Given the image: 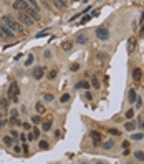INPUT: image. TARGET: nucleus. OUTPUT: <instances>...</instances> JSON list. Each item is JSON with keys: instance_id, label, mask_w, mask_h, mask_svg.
Wrapping results in <instances>:
<instances>
[{"instance_id": "nucleus-25", "label": "nucleus", "mask_w": 144, "mask_h": 164, "mask_svg": "<svg viewBox=\"0 0 144 164\" xmlns=\"http://www.w3.org/2000/svg\"><path fill=\"white\" fill-rule=\"evenodd\" d=\"M144 133H131V141H143Z\"/></svg>"}, {"instance_id": "nucleus-35", "label": "nucleus", "mask_w": 144, "mask_h": 164, "mask_svg": "<svg viewBox=\"0 0 144 164\" xmlns=\"http://www.w3.org/2000/svg\"><path fill=\"white\" fill-rule=\"evenodd\" d=\"M8 123L12 124V126H22V121L18 118H12L10 116V119H8Z\"/></svg>"}, {"instance_id": "nucleus-32", "label": "nucleus", "mask_w": 144, "mask_h": 164, "mask_svg": "<svg viewBox=\"0 0 144 164\" xmlns=\"http://www.w3.org/2000/svg\"><path fill=\"white\" fill-rule=\"evenodd\" d=\"M22 128H23V131H31L33 124H31V121H23L22 123Z\"/></svg>"}, {"instance_id": "nucleus-44", "label": "nucleus", "mask_w": 144, "mask_h": 164, "mask_svg": "<svg viewBox=\"0 0 144 164\" xmlns=\"http://www.w3.org/2000/svg\"><path fill=\"white\" fill-rule=\"evenodd\" d=\"M18 141H20V143L27 141V133H20V134H18Z\"/></svg>"}, {"instance_id": "nucleus-40", "label": "nucleus", "mask_w": 144, "mask_h": 164, "mask_svg": "<svg viewBox=\"0 0 144 164\" xmlns=\"http://www.w3.org/2000/svg\"><path fill=\"white\" fill-rule=\"evenodd\" d=\"M10 116H12V118H18V116H20V113H18V109H17V108H12V109H10Z\"/></svg>"}, {"instance_id": "nucleus-5", "label": "nucleus", "mask_w": 144, "mask_h": 164, "mask_svg": "<svg viewBox=\"0 0 144 164\" xmlns=\"http://www.w3.org/2000/svg\"><path fill=\"white\" fill-rule=\"evenodd\" d=\"M45 73H46V67H45V65H41V67H35V68H33L31 76H33V80L40 81V80H43V78H45Z\"/></svg>"}, {"instance_id": "nucleus-42", "label": "nucleus", "mask_w": 144, "mask_h": 164, "mask_svg": "<svg viewBox=\"0 0 144 164\" xmlns=\"http://www.w3.org/2000/svg\"><path fill=\"white\" fill-rule=\"evenodd\" d=\"M85 100H86V101H91L93 100V93L89 91V90H86V93H85Z\"/></svg>"}, {"instance_id": "nucleus-29", "label": "nucleus", "mask_w": 144, "mask_h": 164, "mask_svg": "<svg viewBox=\"0 0 144 164\" xmlns=\"http://www.w3.org/2000/svg\"><path fill=\"white\" fill-rule=\"evenodd\" d=\"M8 101H10L8 98H0V108H2V109H8V106H10Z\"/></svg>"}, {"instance_id": "nucleus-14", "label": "nucleus", "mask_w": 144, "mask_h": 164, "mask_svg": "<svg viewBox=\"0 0 144 164\" xmlns=\"http://www.w3.org/2000/svg\"><path fill=\"white\" fill-rule=\"evenodd\" d=\"M53 5L57 7V8H60V10H65V8H68V2L66 0H52Z\"/></svg>"}, {"instance_id": "nucleus-18", "label": "nucleus", "mask_w": 144, "mask_h": 164, "mask_svg": "<svg viewBox=\"0 0 144 164\" xmlns=\"http://www.w3.org/2000/svg\"><path fill=\"white\" fill-rule=\"evenodd\" d=\"M101 148H103L104 151H111V149L114 148V141H113V139H108V141H104V143H101Z\"/></svg>"}, {"instance_id": "nucleus-10", "label": "nucleus", "mask_w": 144, "mask_h": 164, "mask_svg": "<svg viewBox=\"0 0 144 164\" xmlns=\"http://www.w3.org/2000/svg\"><path fill=\"white\" fill-rule=\"evenodd\" d=\"M53 126V119H46V121H41V133H50Z\"/></svg>"}, {"instance_id": "nucleus-3", "label": "nucleus", "mask_w": 144, "mask_h": 164, "mask_svg": "<svg viewBox=\"0 0 144 164\" xmlns=\"http://www.w3.org/2000/svg\"><path fill=\"white\" fill-rule=\"evenodd\" d=\"M94 36H96L99 41H108L109 40V28L106 25L96 27V30H94Z\"/></svg>"}, {"instance_id": "nucleus-1", "label": "nucleus", "mask_w": 144, "mask_h": 164, "mask_svg": "<svg viewBox=\"0 0 144 164\" xmlns=\"http://www.w3.org/2000/svg\"><path fill=\"white\" fill-rule=\"evenodd\" d=\"M0 20H2V23H5L10 30L15 32V33H23V32H25V27L22 25L17 18H13L12 15H2L0 17Z\"/></svg>"}, {"instance_id": "nucleus-53", "label": "nucleus", "mask_w": 144, "mask_h": 164, "mask_svg": "<svg viewBox=\"0 0 144 164\" xmlns=\"http://www.w3.org/2000/svg\"><path fill=\"white\" fill-rule=\"evenodd\" d=\"M141 128H143V129H144V121H143V124H141Z\"/></svg>"}, {"instance_id": "nucleus-22", "label": "nucleus", "mask_w": 144, "mask_h": 164, "mask_svg": "<svg viewBox=\"0 0 144 164\" xmlns=\"http://www.w3.org/2000/svg\"><path fill=\"white\" fill-rule=\"evenodd\" d=\"M35 111H36L38 114H43V113L46 111L45 104H43V103H40V101H38V103H35Z\"/></svg>"}, {"instance_id": "nucleus-34", "label": "nucleus", "mask_w": 144, "mask_h": 164, "mask_svg": "<svg viewBox=\"0 0 144 164\" xmlns=\"http://www.w3.org/2000/svg\"><path fill=\"white\" fill-rule=\"evenodd\" d=\"M89 85H91V86L94 88V90H99V81H98V78H96V76H93V78H91Z\"/></svg>"}, {"instance_id": "nucleus-11", "label": "nucleus", "mask_w": 144, "mask_h": 164, "mask_svg": "<svg viewBox=\"0 0 144 164\" xmlns=\"http://www.w3.org/2000/svg\"><path fill=\"white\" fill-rule=\"evenodd\" d=\"M136 128H138V123H136L134 119H128V121H126V124H124V129H126V131H129V133L136 131Z\"/></svg>"}, {"instance_id": "nucleus-48", "label": "nucleus", "mask_w": 144, "mask_h": 164, "mask_svg": "<svg viewBox=\"0 0 144 164\" xmlns=\"http://www.w3.org/2000/svg\"><path fill=\"white\" fill-rule=\"evenodd\" d=\"M121 146H123L124 149H128L129 146H131V141H123V144H121Z\"/></svg>"}, {"instance_id": "nucleus-37", "label": "nucleus", "mask_w": 144, "mask_h": 164, "mask_svg": "<svg viewBox=\"0 0 144 164\" xmlns=\"http://www.w3.org/2000/svg\"><path fill=\"white\" fill-rule=\"evenodd\" d=\"M134 104H136V109H141L143 108V98H136V101H134Z\"/></svg>"}, {"instance_id": "nucleus-13", "label": "nucleus", "mask_w": 144, "mask_h": 164, "mask_svg": "<svg viewBox=\"0 0 144 164\" xmlns=\"http://www.w3.org/2000/svg\"><path fill=\"white\" fill-rule=\"evenodd\" d=\"M136 98H138V91H136L134 88H129V91H128V103H129V104H134Z\"/></svg>"}, {"instance_id": "nucleus-41", "label": "nucleus", "mask_w": 144, "mask_h": 164, "mask_svg": "<svg viewBox=\"0 0 144 164\" xmlns=\"http://www.w3.org/2000/svg\"><path fill=\"white\" fill-rule=\"evenodd\" d=\"M36 139V136L33 133H31V131H27V141H35Z\"/></svg>"}, {"instance_id": "nucleus-31", "label": "nucleus", "mask_w": 144, "mask_h": 164, "mask_svg": "<svg viewBox=\"0 0 144 164\" xmlns=\"http://www.w3.org/2000/svg\"><path fill=\"white\" fill-rule=\"evenodd\" d=\"M22 153L25 154V156H28V154H30V146L27 144V141H23V143H22Z\"/></svg>"}, {"instance_id": "nucleus-2", "label": "nucleus", "mask_w": 144, "mask_h": 164, "mask_svg": "<svg viewBox=\"0 0 144 164\" xmlns=\"http://www.w3.org/2000/svg\"><path fill=\"white\" fill-rule=\"evenodd\" d=\"M18 96H20V85H18V81L13 80V81L10 83V86H8L7 98H8L12 103H18Z\"/></svg>"}, {"instance_id": "nucleus-33", "label": "nucleus", "mask_w": 144, "mask_h": 164, "mask_svg": "<svg viewBox=\"0 0 144 164\" xmlns=\"http://www.w3.org/2000/svg\"><path fill=\"white\" fill-rule=\"evenodd\" d=\"M108 133L111 134V136H121V134H123V131H119L118 128H109Z\"/></svg>"}, {"instance_id": "nucleus-54", "label": "nucleus", "mask_w": 144, "mask_h": 164, "mask_svg": "<svg viewBox=\"0 0 144 164\" xmlns=\"http://www.w3.org/2000/svg\"><path fill=\"white\" fill-rule=\"evenodd\" d=\"M43 2H52V0H43Z\"/></svg>"}, {"instance_id": "nucleus-19", "label": "nucleus", "mask_w": 144, "mask_h": 164, "mask_svg": "<svg viewBox=\"0 0 144 164\" xmlns=\"http://www.w3.org/2000/svg\"><path fill=\"white\" fill-rule=\"evenodd\" d=\"M141 78H143V71H141V68H134V70H133V80H134V81H141Z\"/></svg>"}, {"instance_id": "nucleus-6", "label": "nucleus", "mask_w": 144, "mask_h": 164, "mask_svg": "<svg viewBox=\"0 0 144 164\" xmlns=\"http://www.w3.org/2000/svg\"><path fill=\"white\" fill-rule=\"evenodd\" d=\"M89 138H91L93 146H94V148L101 146V133H99V131H96V129H91V131H89Z\"/></svg>"}, {"instance_id": "nucleus-46", "label": "nucleus", "mask_w": 144, "mask_h": 164, "mask_svg": "<svg viewBox=\"0 0 144 164\" xmlns=\"http://www.w3.org/2000/svg\"><path fill=\"white\" fill-rule=\"evenodd\" d=\"M7 123H8V121H7L5 118H0V128H5Z\"/></svg>"}, {"instance_id": "nucleus-12", "label": "nucleus", "mask_w": 144, "mask_h": 164, "mask_svg": "<svg viewBox=\"0 0 144 164\" xmlns=\"http://www.w3.org/2000/svg\"><path fill=\"white\" fill-rule=\"evenodd\" d=\"M89 81H86V80H81V81H76L75 83V90H89Z\"/></svg>"}, {"instance_id": "nucleus-4", "label": "nucleus", "mask_w": 144, "mask_h": 164, "mask_svg": "<svg viewBox=\"0 0 144 164\" xmlns=\"http://www.w3.org/2000/svg\"><path fill=\"white\" fill-rule=\"evenodd\" d=\"M17 20L20 22L23 27H27V28H31V27L35 25V20H33L28 13H25V12H18V13H17Z\"/></svg>"}, {"instance_id": "nucleus-8", "label": "nucleus", "mask_w": 144, "mask_h": 164, "mask_svg": "<svg viewBox=\"0 0 144 164\" xmlns=\"http://www.w3.org/2000/svg\"><path fill=\"white\" fill-rule=\"evenodd\" d=\"M25 13H28V15H30V17H31V18H33V20H35V22H38V20H40V18H41L40 12L36 10V8H33V7H31V5H28V7H27Z\"/></svg>"}, {"instance_id": "nucleus-36", "label": "nucleus", "mask_w": 144, "mask_h": 164, "mask_svg": "<svg viewBox=\"0 0 144 164\" xmlns=\"http://www.w3.org/2000/svg\"><path fill=\"white\" fill-rule=\"evenodd\" d=\"M13 153L18 154V156H20V154H23V153H22V144H18V143L13 144Z\"/></svg>"}, {"instance_id": "nucleus-47", "label": "nucleus", "mask_w": 144, "mask_h": 164, "mask_svg": "<svg viewBox=\"0 0 144 164\" xmlns=\"http://www.w3.org/2000/svg\"><path fill=\"white\" fill-rule=\"evenodd\" d=\"M43 57H45L46 60H50V58H52V51H50V50H46L45 53H43Z\"/></svg>"}, {"instance_id": "nucleus-17", "label": "nucleus", "mask_w": 144, "mask_h": 164, "mask_svg": "<svg viewBox=\"0 0 144 164\" xmlns=\"http://www.w3.org/2000/svg\"><path fill=\"white\" fill-rule=\"evenodd\" d=\"M2 143L5 144V146H8V148H10V146H13V144H15V139L12 138L10 134H7V136H3V138H2Z\"/></svg>"}, {"instance_id": "nucleus-26", "label": "nucleus", "mask_w": 144, "mask_h": 164, "mask_svg": "<svg viewBox=\"0 0 144 164\" xmlns=\"http://www.w3.org/2000/svg\"><path fill=\"white\" fill-rule=\"evenodd\" d=\"M31 124H41V121H43V118H41V114H38L36 113L35 116H31Z\"/></svg>"}, {"instance_id": "nucleus-27", "label": "nucleus", "mask_w": 144, "mask_h": 164, "mask_svg": "<svg viewBox=\"0 0 144 164\" xmlns=\"http://www.w3.org/2000/svg\"><path fill=\"white\" fill-rule=\"evenodd\" d=\"M43 101L53 103V101H55V95H53V93H45V95H43Z\"/></svg>"}, {"instance_id": "nucleus-23", "label": "nucleus", "mask_w": 144, "mask_h": 164, "mask_svg": "<svg viewBox=\"0 0 144 164\" xmlns=\"http://www.w3.org/2000/svg\"><path fill=\"white\" fill-rule=\"evenodd\" d=\"M70 100H71V95L70 93H63L62 96H60V104H66Z\"/></svg>"}, {"instance_id": "nucleus-30", "label": "nucleus", "mask_w": 144, "mask_h": 164, "mask_svg": "<svg viewBox=\"0 0 144 164\" xmlns=\"http://www.w3.org/2000/svg\"><path fill=\"white\" fill-rule=\"evenodd\" d=\"M62 48L65 51H71L73 50V41H63V43H62Z\"/></svg>"}, {"instance_id": "nucleus-21", "label": "nucleus", "mask_w": 144, "mask_h": 164, "mask_svg": "<svg viewBox=\"0 0 144 164\" xmlns=\"http://www.w3.org/2000/svg\"><path fill=\"white\" fill-rule=\"evenodd\" d=\"M57 76H58V70H57V68H52V70L48 71V75H46V80L53 81V80H55Z\"/></svg>"}, {"instance_id": "nucleus-24", "label": "nucleus", "mask_w": 144, "mask_h": 164, "mask_svg": "<svg viewBox=\"0 0 144 164\" xmlns=\"http://www.w3.org/2000/svg\"><path fill=\"white\" fill-rule=\"evenodd\" d=\"M33 62H35V55H33V53H28V57H27V60H25V67L27 68L31 67V65H33Z\"/></svg>"}, {"instance_id": "nucleus-28", "label": "nucleus", "mask_w": 144, "mask_h": 164, "mask_svg": "<svg viewBox=\"0 0 144 164\" xmlns=\"http://www.w3.org/2000/svg\"><path fill=\"white\" fill-rule=\"evenodd\" d=\"M134 116H136V109H134V108H129L128 111H126V114H124L126 119H133Z\"/></svg>"}, {"instance_id": "nucleus-49", "label": "nucleus", "mask_w": 144, "mask_h": 164, "mask_svg": "<svg viewBox=\"0 0 144 164\" xmlns=\"http://www.w3.org/2000/svg\"><path fill=\"white\" fill-rule=\"evenodd\" d=\"M46 33H48L46 30H45V32H40V33H36V38H40V36H45Z\"/></svg>"}, {"instance_id": "nucleus-50", "label": "nucleus", "mask_w": 144, "mask_h": 164, "mask_svg": "<svg viewBox=\"0 0 144 164\" xmlns=\"http://www.w3.org/2000/svg\"><path fill=\"white\" fill-rule=\"evenodd\" d=\"M99 15V10H98V8H96V10H94V12H93V13H91V17H98Z\"/></svg>"}, {"instance_id": "nucleus-20", "label": "nucleus", "mask_w": 144, "mask_h": 164, "mask_svg": "<svg viewBox=\"0 0 144 164\" xmlns=\"http://www.w3.org/2000/svg\"><path fill=\"white\" fill-rule=\"evenodd\" d=\"M133 158L139 163H144V151H134L133 153Z\"/></svg>"}, {"instance_id": "nucleus-15", "label": "nucleus", "mask_w": 144, "mask_h": 164, "mask_svg": "<svg viewBox=\"0 0 144 164\" xmlns=\"http://www.w3.org/2000/svg\"><path fill=\"white\" fill-rule=\"evenodd\" d=\"M36 146H38V151H48V149H50V143H48L46 139H40Z\"/></svg>"}, {"instance_id": "nucleus-9", "label": "nucleus", "mask_w": 144, "mask_h": 164, "mask_svg": "<svg viewBox=\"0 0 144 164\" xmlns=\"http://www.w3.org/2000/svg\"><path fill=\"white\" fill-rule=\"evenodd\" d=\"M0 30H2V33H3V36H5V38H15V32L10 30L5 23H0Z\"/></svg>"}, {"instance_id": "nucleus-16", "label": "nucleus", "mask_w": 144, "mask_h": 164, "mask_svg": "<svg viewBox=\"0 0 144 164\" xmlns=\"http://www.w3.org/2000/svg\"><path fill=\"white\" fill-rule=\"evenodd\" d=\"M75 41H76L78 45H86L88 43V36L85 35V33H78L76 38H75Z\"/></svg>"}, {"instance_id": "nucleus-38", "label": "nucleus", "mask_w": 144, "mask_h": 164, "mask_svg": "<svg viewBox=\"0 0 144 164\" xmlns=\"http://www.w3.org/2000/svg\"><path fill=\"white\" fill-rule=\"evenodd\" d=\"M8 134H10L12 138L15 139V143H18V134H20V133H18V131H15V129H12V131H10V133H8Z\"/></svg>"}, {"instance_id": "nucleus-52", "label": "nucleus", "mask_w": 144, "mask_h": 164, "mask_svg": "<svg viewBox=\"0 0 144 164\" xmlns=\"http://www.w3.org/2000/svg\"><path fill=\"white\" fill-rule=\"evenodd\" d=\"M2 36H3V33H2V30H0V38H2Z\"/></svg>"}, {"instance_id": "nucleus-51", "label": "nucleus", "mask_w": 144, "mask_h": 164, "mask_svg": "<svg viewBox=\"0 0 144 164\" xmlns=\"http://www.w3.org/2000/svg\"><path fill=\"white\" fill-rule=\"evenodd\" d=\"M60 131H62V129H57V131H55V136H57V138H60V136H62V133H60Z\"/></svg>"}, {"instance_id": "nucleus-45", "label": "nucleus", "mask_w": 144, "mask_h": 164, "mask_svg": "<svg viewBox=\"0 0 144 164\" xmlns=\"http://www.w3.org/2000/svg\"><path fill=\"white\" fill-rule=\"evenodd\" d=\"M70 70H71V71H78V70H80V63H73L71 67H70Z\"/></svg>"}, {"instance_id": "nucleus-39", "label": "nucleus", "mask_w": 144, "mask_h": 164, "mask_svg": "<svg viewBox=\"0 0 144 164\" xmlns=\"http://www.w3.org/2000/svg\"><path fill=\"white\" fill-rule=\"evenodd\" d=\"M27 2H28V4L33 7V8H36V10L40 12V5H38V2H36V0H27Z\"/></svg>"}, {"instance_id": "nucleus-7", "label": "nucleus", "mask_w": 144, "mask_h": 164, "mask_svg": "<svg viewBox=\"0 0 144 164\" xmlns=\"http://www.w3.org/2000/svg\"><path fill=\"white\" fill-rule=\"evenodd\" d=\"M28 5H30V4H28L27 0H13V4H12L13 10H17V12H25Z\"/></svg>"}, {"instance_id": "nucleus-43", "label": "nucleus", "mask_w": 144, "mask_h": 164, "mask_svg": "<svg viewBox=\"0 0 144 164\" xmlns=\"http://www.w3.org/2000/svg\"><path fill=\"white\" fill-rule=\"evenodd\" d=\"M89 20H91V15H85V17H83V18H81V22H80V23H81V25H83V23H88V22H89Z\"/></svg>"}]
</instances>
